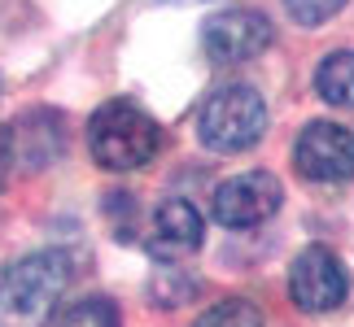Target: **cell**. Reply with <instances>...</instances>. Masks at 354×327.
Masks as SVG:
<instances>
[{"label": "cell", "mask_w": 354, "mask_h": 327, "mask_svg": "<svg viewBox=\"0 0 354 327\" xmlns=\"http://www.w3.org/2000/svg\"><path fill=\"white\" fill-rule=\"evenodd\" d=\"M71 284V257L62 249L26 253L0 275V327H44Z\"/></svg>", "instance_id": "obj_1"}, {"label": "cell", "mask_w": 354, "mask_h": 327, "mask_svg": "<svg viewBox=\"0 0 354 327\" xmlns=\"http://www.w3.org/2000/svg\"><path fill=\"white\" fill-rule=\"evenodd\" d=\"M88 144L97 166L105 170H140L158 153V122L127 101H110L97 109L88 127Z\"/></svg>", "instance_id": "obj_2"}, {"label": "cell", "mask_w": 354, "mask_h": 327, "mask_svg": "<svg viewBox=\"0 0 354 327\" xmlns=\"http://www.w3.org/2000/svg\"><path fill=\"white\" fill-rule=\"evenodd\" d=\"M267 131V101L250 83H227L201 105L197 135L210 153H245Z\"/></svg>", "instance_id": "obj_3"}, {"label": "cell", "mask_w": 354, "mask_h": 327, "mask_svg": "<svg viewBox=\"0 0 354 327\" xmlns=\"http://www.w3.org/2000/svg\"><path fill=\"white\" fill-rule=\"evenodd\" d=\"M350 293V270L342 266V257L324 244H310L293 257L289 270V297L306 315H324V310H337Z\"/></svg>", "instance_id": "obj_4"}, {"label": "cell", "mask_w": 354, "mask_h": 327, "mask_svg": "<svg viewBox=\"0 0 354 327\" xmlns=\"http://www.w3.org/2000/svg\"><path fill=\"white\" fill-rule=\"evenodd\" d=\"M293 161L315 184H346L354 175V127H346V122H310L293 144Z\"/></svg>", "instance_id": "obj_5"}, {"label": "cell", "mask_w": 354, "mask_h": 327, "mask_svg": "<svg viewBox=\"0 0 354 327\" xmlns=\"http://www.w3.org/2000/svg\"><path fill=\"white\" fill-rule=\"evenodd\" d=\"M280 179L267 170H245V175H232L227 184L214 188V201L210 210L223 227H258L267 223L271 214L280 210Z\"/></svg>", "instance_id": "obj_6"}, {"label": "cell", "mask_w": 354, "mask_h": 327, "mask_svg": "<svg viewBox=\"0 0 354 327\" xmlns=\"http://www.w3.org/2000/svg\"><path fill=\"white\" fill-rule=\"evenodd\" d=\"M271 44V22L258 9H223L201 26V48L210 61H250Z\"/></svg>", "instance_id": "obj_7"}, {"label": "cell", "mask_w": 354, "mask_h": 327, "mask_svg": "<svg viewBox=\"0 0 354 327\" xmlns=\"http://www.w3.org/2000/svg\"><path fill=\"white\" fill-rule=\"evenodd\" d=\"M201 244V214L193 210V201L171 197L162 201L153 214V231H149V253L153 257H188Z\"/></svg>", "instance_id": "obj_8"}, {"label": "cell", "mask_w": 354, "mask_h": 327, "mask_svg": "<svg viewBox=\"0 0 354 327\" xmlns=\"http://www.w3.org/2000/svg\"><path fill=\"white\" fill-rule=\"evenodd\" d=\"M315 92L337 109H354V52H328L319 61Z\"/></svg>", "instance_id": "obj_9"}, {"label": "cell", "mask_w": 354, "mask_h": 327, "mask_svg": "<svg viewBox=\"0 0 354 327\" xmlns=\"http://www.w3.org/2000/svg\"><path fill=\"white\" fill-rule=\"evenodd\" d=\"M193 327H263V315H258V306L245 301V297H227V301L210 306Z\"/></svg>", "instance_id": "obj_10"}, {"label": "cell", "mask_w": 354, "mask_h": 327, "mask_svg": "<svg viewBox=\"0 0 354 327\" xmlns=\"http://www.w3.org/2000/svg\"><path fill=\"white\" fill-rule=\"evenodd\" d=\"M57 327H118V315L105 297H84V301L66 306Z\"/></svg>", "instance_id": "obj_11"}, {"label": "cell", "mask_w": 354, "mask_h": 327, "mask_svg": "<svg viewBox=\"0 0 354 327\" xmlns=\"http://www.w3.org/2000/svg\"><path fill=\"white\" fill-rule=\"evenodd\" d=\"M284 5H289V13L302 26H319V22H328L333 13H342L346 0H284Z\"/></svg>", "instance_id": "obj_12"}, {"label": "cell", "mask_w": 354, "mask_h": 327, "mask_svg": "<svg viewBox=\"0 0 354 327\" xmlns=\"http://www.w3.org/2000/svg\"><path fill=\"white\" fill-rule=\"evenodd\" d=\"M13 161H18V140H13L9 127H0V188H5V179H9Z\"/></svg>", "instance_id": "obj_13"}, {"label": "cell", "mask_w": 354, "mask_h": 327, "mask_svg": "<svg viewBox=\"0 0 354 327\" xmlns=\"http://www.w3.org/2000/svg\"><path fill=\"white\" fill-rule=\"evenodd\" d=\"M167 5H201V0H167Z\"/></svg>", "instance_id": "obj_14"}]
</instances>
